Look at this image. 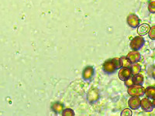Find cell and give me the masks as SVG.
I'll list each match as a JSON object with an SVG mask.
<instances>
[{"mask_svg": "<svg viewBox=\"0 0 155 116\" xmlns=\"http://www.w3.org/2000/svg\"><path fill=\"white\" fill-rule=\"evenodd\" d=\"M127 92L131 97H142L145 94V88L142 85H134L129 87Z\"/></svg>", "mask_w": 155, "mask_h": 116, "instance_id": "1", "label": "cell"}, {"mask_svg": "<svg viewBox=\"0 0 155 116\" xmlns=\"http://www.w3.org/2000/svg\"><path fill=\"white\" fill-rule=\"evenodd\" d=\"M144 42V39L142 37V36H138V37H134L130 41V47L133 50H139L140 49L143 47Z\"/></svg>", "mask_w": 155, "mask_h": 116, "instance_id": "2", "label": "cell"}, {"mask_svg": "<svg viewBox=\"0 0 155 116\" xmlns=\"http://www.w3.org/2000/svg\"><path fill=\"white\" fill-rule=\"evenodd\" d=\"M140 107L146 112H151L153 110V103L148 98H144L140 100Z\"/></svg>", "mask_w": 155, "mask_h": 116, "instance_id": "3", "label": "cell"}, {"mask_svg": "<svg viewBox=\"0 0 155 116\" xmlns=\"http://www.w3.org/2000/svg\"><path fill=\"white\" fill-rule=\"evenodd\" d=\"M119 78H120L121 81H125L126 80H127L128 78L132 77V70L130 67H122L121 69L119 71Z\"/></svg>", "mask_w": 155, "mask_h": 116, "instance_id": "4", "label": "cell"}, {"mask_svg": "<svg viewBox=\"0 0 155 116\" xmlns=\"http://www.w3.org/2000/svg\"><path fill=\"white\" fill-rule=\"evenodd\" d=\"M127 23L130 27L132 28H137L139 27L140 25V19L137 15L135 14H130L127 17Z\"/></svg>", "mask_w": 155, "mask_h": 116, "instance_id": "5", "label": "cell"}, {"mask_svg": "<svg viewBox=\"0 0 155 116\" xmlns=\"http://www.w3.org/2000/svg\"><path fill=\"white\" fill-rule=\"evenodd\" d=\"M129 107L133 110H137L140 107V97H131L128 101Z\"/></svg>", "mask_w": 155, "mask_h": 116, "instance_id": "6", "label": "cell"}, {"mask_svg": "<svg viewBox=\"0 0 155 116\" xmlns=\"http://www.w3.org/2000/svg\"><path fill=\"white\" fill-rule=\"evenodd\" d=\"M117 70L113 60H107L103 63V70L107 74H113Z\"/></svg>", "mask_w": 155, "mask_h": 116, "instance_id": "7", "label": "cell"}, {"mask_svg": "<svg viewBox=\"0 0 155 116\" xmlns=\"http://www.w3.org/2000/svg\"><path fill=\"white\" fill-rule=\"evenodd\" d=\"M127 57L128 58L131 63H137L138 61L140 60L141 55L137 50H133L127 54Z\"/></svg>", "mask_w": 155, "mask_h": 116, "instance_id": "8", "label": "cell"}, {"mask_svg": "<svg viewBox=\"0 0 155 116\" xmlns=\"http://www.w3.org/2000/svg\"><path fill=\"white\" fill-rule=\"evenodd\" d=\"M99 92L95 89L90 90L87 95V98L90 103H94L99 99Z\"/></svg>", "mask_w": 155, "mask_h": 116, "instance_id": "9", "label": "cell"}, {"mask_svg": "<svg viewBox=\"0 0 155 116\" xmlns=\"http://www.w3.org/2000/svg\"><path fill=\"white\" fill-rule=\"evenodd\" d=\"M150 27L149 24H147V23H143V24L139 25L137 29V34L140 36H144L147 35L148 34V32L150 30Z\"/></svg>", "mask_w": 155, "mask_h": 116, "instance_id": "10", "label": "cell"}, {"mask_svg": "<svg viewBox=\"0 0 155 116\" xmlns=\"http://www.w3.org/2000/svg\"><path fill=\"white\" fill-rule=\"evenodd\" d=\"M94 74V69L91 66H88L83 71V78L85 80H89L92 77Z\"/></svg>", "mask_w": 155, "mask_h": 116, "instance_id": "11", "label": "cell"}, {"mask_svg": "<svg viewBox=\"0 0 155 116\" xmlns=\"http://www.w3.org/2000/svg\"><path fill=\"white\" fill-rule=\"evenodd\" d=\"M132 80L134 85H142L143 84V81H144V77H143V74L139 73V74H134L132 77Z\"/></svg>", "mask_w": 155, "mask_h": 116, "instance_id": "12", "label": "cell"}, {"mask_svg": "<svg viewBox=\"0 0 155 116\" xmlns=\"http://www.w3.org/2000/svg\"><path fill=\"white\" fill-rule=\"evenodd\" d=\"M145 95L147 98L150 99L155 98V88L154 87H148L145 89Z\"/></svg>", "mask_w": 155, "mask_h": 116, "instance_id": "13", "label": "cell"}, {"mask_svg": "<svg viewBox=\"0 0 155 116\" xmlns=\"http://www.w3.org/2000/svg\"><path fill=\"white\" fill-rule=\"evenodd\" d=\"M120 61L121 67H130V68L131 65H132V63L130 61V60L127 56H122L121 58H120Z\"/></svg>", "mask_w": 155, "mask_h": 116, "instance_id": "14", "label": "cell"}, {"mask_svg": "<svg viewBox=\"0 0 155 116\" xmlns=\"http://www.w3.org/2000/svg\"><path fill=\"white\" fill-rule=\"evenodd\" d=\"M53 111L56 113H61L64 110V105L60 102H55L51 106Z\"/></svg>", "mask_w": 155, "mask_h": 116, "instance_id": "15", "label": "cell"}, {"mask_svg": "<svg viewBox=\"0 0 155 116\" xmlns=\"http://www.w3.org/2000/svg\"><path fill=\"white\" fill-rule=\"evenodd\" d=\"M131 70H132V74H134H134H139L141 70L140 65L137 63H134L133 65H131Z\"/></svg>", "mask_w": 155, "mask_h": 116, "instance_id": "16", "label": "cell"}, {"mask_svg": "<svg viewBox=\"0 0 155 116\" xmlns=\"http://www.w3.org/2000/svg\"><path fill=\"white\" fill-rule=\"evenodd\" d=\"M62 115L64 116H71V115H74V112L73 111L72 109L71 108H66L64 109L63 111H62Z\"/></svg>", "mask_w": 155, "mask_h": 116, "instance_id": "17", "label": "cell"}, {"mask_svg": "<svg viewBox=\"0 0 155 116\" xmlns=\"http://www.w3.org/2000/svg\"><path fill=\"white\" fill-rule=\"evenodd\" d=\"M148 35H149L150 39H151L153 40H155V26L150 27V30L148 32Z\"/></svg>", "mask_w": 155, "mask_h": 116, "instance_id": "18", "label": "cell"}, {"mask_svg": "<svg viewBox=\"0 0 155 116\" xmlns=\"http://www.w3.org/2000/svg\"><path fill=\"white\" fill-rule=\"evenodd\" d=\"M148 10L151 13H155V1H150L148 5Z\"/></svg>", "mask_w": 155, "mask_h": 116, "instance_id": "19", "label": "cell"}, {"mask_svg": "<svg viewBox=\"0 0 155 116\" xmlns=\"http://www.w3.org/2000/svg\"><path fill=\"white\" fill-rule=\"evenodd\" d=\"M121 115L122 116H127V115L130 116V115H132V111H131L130 109L125 108L124 111L121 112Z\"/></svg>", "mask_w": 155, "mask_h": 116, "instance_id": "20", "label": "cell"}, {"mask_svg": "<svg viewBox=\"0 0 155 116\" xmlns=\"http://www.w3.org/2000/svg\"><path fill=\"white\" fill-rule=\"evenodd\" d=\"M112 60H113V63H114L115 66H116V69H120V67H121V65H120V59H119V58H114V59H113Z\"/></svg>", "mask_w": 155, "mask_h": 116, "instance_id": "21", "label": "cell"}, {"mask_svg": "<svg viewBox=\"0 0 155 116\" xmlns=\"http://www.w3.org/2000/svg\"><path fill=\"white\" fill-rule=\"evenodd\" d=\"M125 85L127 87H130L132 86V85H134V83H133V80H132V77H130V78H128L127 80H126L125 81Z\"/></svg>", "mask_w": 155, "mask_h": 116, "instance_id": "22", "label": "cell"}, {"mask_svg": "<svg viewBox=\"0 0 155 116\" xmlns=\"http://www.w3.org/2000/svg\"><path fill=\"white\" fill-rule=\"evenodd\" d=\"M149 74L155 80V66H153L149 69Z\"/></svg>", "mask_w": 155, "mask_h": 116, "instance_id": "23", "label": "cell"}, {"mask_svg": "<svg viewBox=\"0 0 155 116\" xmlns=\"http://www.w3.org/2000/svg\"><path fill=\"white\" fill-rule=\"evenodd\" d=\"M152 103H153V108H155V98L153 99V102H152Z\"/></svg>", "mask_w": 155, "mask_h": 116, "instance_id": "24", "label": "cell"}]
</instances>
